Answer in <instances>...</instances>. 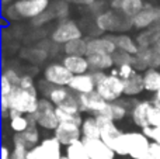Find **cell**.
Here are the masks:
<instances>
[{"mask_svg":"<svg viewBox=\"0 0 160 159\" xmlns=\"http://www.w3.org/2000/svg\"><path fill=\"white\" fill-rule=\"evenodd\" d=\"M150 140L143 134V132H124L119 138L114 141L111 145L115 154L121 156H129L132 159H142L145 155L149 154L150 148Z\"/></svg>","mask_w":160,"mask_h":159,"instance_id":"cell-1","label":"cell"},{"mask_svg":"<svg viewBox=\"0 0 160 159\" xmlns=\"http://www.w3.org/2000/svg\"><path fill=\"white\" fill-rule=\"evenodd\" d=\"M49 0H17L6 8L10 18H32L35 20L49 10Z\"/></svg>","mask_w":160,"mask_h":159,"instance_id":"cell-2","label":"cell"},{"mask_svg":"<svg viewBox=\"0 0 160 159\" xmlns=\"http://www.w3.org/2000/svg\"><path fill=\"white\" fill-rule=\"evenodd\" d=\"M8 104H10V110H16L25 115L34 114L39 104L37 89L27 90L20 86H16L8 96Z\"/></svg>","mask_w":160,"mask_h":159,"instance_id":"cell-3","label":"cell"},{"mask_svg":"<svg viewBox=\"0 0 160 159\" xmlns=\"http://www.w3.org/2000/svg\"><path fill=\"white\" fill-rule=\"evenodd\" d=\"M96 24L102 33H121L132 27L131 18L122 16L115 10L100 13L96 18Z\"/></svg>","mask_w":160,"mask_h":159,"instance_id":"cell-4","label":"cell"},{"mask_svg":"<svg viewBox=\"0 0 160 159\" xmlns=\"http://www.w3.org/2000/svg\"><path fill=\"white\" fill-rule=\"evenodd\" d=\"M96 92L108 103L118 101L119 97L124 95V79L114 73L105 75V78L97 83Z\"/></svg>","mask_w":160,"mask_h":159,"instance_id":"cell-5","label":"cell"},{"mask_svg":"<svg viewBox=\"0 0 160 159\" xmlns=\"http://www.w3.org/2000/svg\"><path fill=\"white\" fill-rule=\"evenodd\" d=\"M62 146L55 137H48L28 151L27 159H62Z\"/></svg>","mask_w":160,"mask_h":159,"instance_id":"cell-6","label":"cell"},{"mask_svg":"<svg viewBox=\"0 0 160 159\" xmlns=\"http://www.w3.org/2000/svg\"><path fill=\"white\" fill-rule=\"evenodd\" d=\"M34 118H35L38 127L44 130H51L55 131L56 127L59 126V120L56 115V106L51 103L48 99H39L38 109L34 113Z\"/></svg>","mask_w":160,"mask_h":159,"instance_id":"cell-7","label":"cell"},{"mask_svg":"<svg viewBox=\"0 0 160 159\" xmlns=\"http://www.w3.org/2000/svg\"><path fill=\"white\" fill-rule=\"evenodd\" d=\"M79 38H82V30L72 20H62L52 31V41L61 45H65Z\"/></svg>","mask_w":160,"mask_h":159,"instance_id":"cell-8","label":"cell"},{"mask_svg":"<svg viewBox=\"0 0 160 159\" xmlns=\"http://www.w3.org/2000/svg\"><path fill=\"white\" fill-rule=\"evenodd\" d=\"M44 79L47 83L53 85V86L69 87L70 82L73 79V75L69 72V69L63 64L55 62V64L48 65L44 69Z\"/></svg>","mask_w":160,"mask_h":159,"instance_id":"cell-9","label":"cell"},{"mask_svg":"<svg viewBox=\"0 0 160 159\" xmlns=\"http://www.w3.org/2000/svg\"><path fill=\"white\" fill-rule=\"evenodd\" d=\"M159 20H160V7L150 4V3H146L145 7L131 21H132V27L139 28V30H148V28H152Z\"/></svg>","mask_w":160,"mask_h":159,"instance_id":"cell-10","label":"cell"},{"mask_svg":"<svg viewBox=\"0 0 160 159\" xmlns=\"http://www.w3.org/2000/svg\"><path fill=\"white\" fill-rule=\"evenodd\" d=\"M90 159H114L115 152L101 138H82Z\"/></svg>","mask_w":160,"mask_h":159,"instance_id":"cell-11","label":"cell"},{"mask_svg":"<svg viewBox=\"0 0 160 159\" xmlns=\"http://www.w3.org/2000/svg\"><path fill=\"white\" fill-rule=\"evenodd\" d=\"M79 106L82 113H94L96 115H100L107 109L108 101H105L97 92L87 93V95H78Z\"/></svg>","mask_w":160,"mask_h":159,"instance_id":"cell-12","label":"cell"},{"mask_svg":"<svg viewBox=\"0 0 160 159\" xmlns=\"http://www.w3.org/2000/svg\"><path fill=\"white\" fill-rule=\"evenodd\" d=\"M53 137L63 146H69L73 142L80 141L83 138L82 127L72 124V123H59V126L53 131Z\"/></svg>","mask_w":160,"mask_h":159,"instance_id":"cell-13","label":"cell"},{"mask_svg":"<svg viewBox=\"0 0 160 159\" xmlns=\"http://www.w3.org/2000/svg\"><path fill=\"white\" fill-rule=\"evenodd\" d=\"M159 66L160 54L152 48H139V52L135 55V62H133V68L136 70L146 72L148 69H158Z\"/></svg>","mask_w":160,"mask_h":159,"instance_id":"cell-14","label":"cell"},{"mask_svg":"<svg viewBox=\"0 0 160 159\" xmlns=\"http://www.w3.org/2000/svg\"><path fill=\"white\" fill-rule=\"evenodd\" d=\"M44 95L45 99L53 103L56 107L62 106V104H66L69 101H73L78 99V95L73 93L69 87H65V86H53V85L48 83L47 90H44Z\"/></svg>","mask_w":160,"mask_h":159,"instance_id":"cell-15","label":"cell"},{"mask_svg":"<svg viewBox=\"0 0 160 159\" xmlns=\"http://www.w3.org/2000/svg\"><path fill=\"white\" fill-rule=\"evenodd\" d=\"M94 117H96L97 124H98V127H100V132H101V137L100 138L111 148L114 141L121 137L124 132L117 127L115 121L110 120V118L105 117V115H94Z\"/></svg>","mask_w":160,"mask_h":159,"instance_id":"cell-16","label":"cell"},{"mask_svg":"<svg viewBox=\"0 0 160 159\" xmlns=\"http://www.w3.org/2000/svg\"><path fill=\"white\" fill-rule=\"evenodd\" d=\"M117 52V45L114 35H101L96 38L87 39V55L88 54H114Z\"/></svg>","mask_w":160,"mask_h":159,"instance_id":"cell-17","label":"cell"},{"mask_svg":"<svg viewBox=\"0 0 160 159\" xmlns=\"http://www.w3.org/2000/svg\"><path fill=\"white\" fill-rule=\"evenodd\" d=\"M96 80L93 73H83V75H75L69 85V89L76 95H87V93L96 92Z\"/></svg>","mask_w":160,"mask_h":159,"instance_id":"cell-18","label":"cell"},{"mask_svg":"<svg viewBox=\"0 0 160 159\" xmlns=\"http://www.w3.org/2000/svg\"><path fill=\"white\" fill-rule=\"evenodd\" d=\"M145 7L143 0H111V8L132 20Z\"/></svg>","mask_w":160,"mask_h":159,"instance_id":"cell-19","label":"cell"},{"mask_svg":"<svg viewBox=\"0 0 160 159\" xmlns=\"http://www.w3.org/2000/svg\"><path fill=\"white\" fill-rule=\"evenodd\" d=\"M39 144V130L38 126H30L27 131L21 134H16L13 137V145L14 146H22L30 151L31 148L37 146Z\"/></svg>","mask_w":160,"mask_h":159,"instance_id":"cell-20","label":"cell"},{"mask_svg":"<svg viewBox=\"0 0 160 159\" xmlns=\"http://www.w3.org/2000/svg\"><path fill=\"white\" fill-rule=\"evenodd\" d=\"M153 103L150 101H138L132 106L131 109V117H132V121L136 124L138 127H141L142 130L148 128L149 127V110L152 107Z\"/></svg>","mask_w":160,"mask_h":159,"instance_id":"cell-21","label":"cell"},{"mask_svg":"<svg viewBox=\"0 0 160 159\" xmlns=\"http://www.w3.org/2000/svg\"><path fill=\"white\" fill-rule=\"evenodd\" d=\"M62 64L69 69V72L73 76L87 73L88 69H90L87 56H82V55H65L63 59H62Z\"/></svg>","mask_w":160,"mask_h":159,"instance_id":"cell-22","label":"cell"},{"mask_svg":"<svg viewBox=\"0 0 160 159\" xmlns=\"http://www.w3.org/2000/svg\"><path fill=\"white\" fill-rule=\"evenodd\" d=\"M86 56H87L91 72H104L115 66L114 56L111 54H88Z\"/></svg>","mask_w":160,"mask_h":159,"instance_id":"cell-23","label":"cell"},{"mask_svg":"<svg viewBox=\"0 0 160 159\" xmlns=\"http://www.w3.org/2000/svg\"><path fill=\"white\" fill-rule=\"evenodd\" d=\"M114 41H115L118 51H124V52H128L131 55H136L139 52V45L136 42V39H133L128 34L122 33L118 34V35H114Z\"/></svg>","mask_w":160,"mask_h":159,"instance_id":"cell-24","label":"cell"},{"mask_svg":"<svg viewBox=\"0 0 160 159\" xmlns=\"http://www.w3.org/2000/svg\"><path fill=\"white\" fill-rule=\"evenodd\" d=\"M145 90L143 87V75L135 72L129 79L124 80V95L125 96H136Z\"/></svg>","mask_w":160,"mask_h":159,"instance_id":"cell-25","label":"cell"},{"mask_svg":"<svg viewBox=\"0 0 160 159\" xmlns=\"http://www.w3.org/2000/svg\"><path fill=\"white\" fill-rule=\"evenodd\" d=\"M127 113H128V107L124 103H121V101H112V103H108L107 109L100 115H105V117H108L112 121H119L127 115Z\"/></svg>","mask_w":160,"mask_h":159,"instance_id":"cell-26","label":"cell"},{"mask_svg":"<svg viewBox=\"0 0 160 159\" xmlns=\"http://www.w3.org/2000/svg\"><path fill=\"white\" fill-rule=\"evenodd\" d=\"M143 87L146 92L156 93L160 89V70L148 69L143 72Z\"/></svg>","mask_w":160,"mask_h":159,"instance_id":"cell-27","label":"cell"},{"mask_svg":"<svg viewBox=\"0 0 160 159\" xmlns=\"http://www.w3.org/2000/svg\"><path fill=\"white\" fill-rule=\"evenodd\" d=\"M82 135L83 138H100V127L97 124L96 117H86L82 124Z\"/></svg>","mask_w":160,"mask_h":159,"instance_id":"cell-28","label":"cell"},{"mask_svg":"<svg viewBox=\"0 0 160 159\" xmlns=\"http://www.w3.org/2000/svg\"><path fill=\"white\" fill-rule=\"evenodd\" d=\"M63 51L66 55H87V41H84L83 38L73 39V41L68 42L63 45Z\"/></svg>","mask_w":160,"mask_h":159,"instance_id":"cell-29","label":"cell"},{"mask_svg":"<svg viewBox=\"0 0 160 159\" xmlns=\"http://www.w3.org/2000/svg\"><path fill=\"white\" fill-rule=\"evenodd\" d=\"M65 156L68 159H90L86 152V148L83 145V141H76L72 145L66 146V151H65Z\"/></svg>","mask_w":160,"mask_h":159,"instance_id":"cell-30","label":"cell"},{"mask_svg":"<svg viewBox=\"0 0 160 159\" xmlns=\"http://www.w3.org/2000/svg\"><path fill=\"white\" fill-rule=\"evenodd\" d=\"M30 127V120L28 115L25 114H20L14 118H10V128L13 130L16 134H21V132L27 131Z\"/></svg>","mask_w":160,"mask_h":159,"instance_id":"cell-31","label":"cell"},{"mask_svg":"<svg viewBox=\"0 0 160 159\" xmlns=\"http://www.w3.org/2000/svg\"><path fill=\"white\" fill-rule=\"evenodd\" d=\"M114 62H115V66H121V65H133L135 62V55H131L128 52L124 51H118L114 54Z\"/></svg>","mask_w":160,"mask_h":159,"instance_id":"cell-32","label":"cell"},{"mask_svg":"<svg viewBox=\"0 0 160 159\" xmlns=\"http://www.w3.org/2000/svg\"><path fill=\"white\" fill-rule=\"evenodd\" d=\"M135 72L136 70H135V68H133V65H121V66H117L111 73L118 75L119 78L125 80V79H129Z\"/></svg>","mask_w":160,"mask_h":159,"instance_id":"cell-33","label":"cell"},{"mask_svg":"<svg viewBox=\"0 0 160 159\" xmlns=\"http://www.w3.org/2000/svg\"><path fill=\"white\" fill-rule=\"evenodd\" d=\"M142 132H143L152 142H156L160 145V126L159 127H148V128L142 130Z\"/></svg>","mask_w":160,"mask_h":159,"instance_id":"cell-34","label":"cell"},{"mask_svg":"<svg viewBox=\"0 0 160 159\" xmlns=\"http://www.w3.org/2000/svg\"><path fill=\"white\" fill-rule=\"evenodd\" d=\"M160 126V110L152 104L149 110V127H159Z\"/></svg>","mask_w":160,"mask_h":159,"instance_id":"cell-35","label":"cell"},{"mask_svg":"<svg viewBox=\"0 0 160 159\" xmlns=\"http://www.w3.org/2000/svg\"><path fill=\"white\" fill-rule=\"evenodd\" d=\"M3 76H6V78H7L8 80L14 85V86H18L20 80H21V76H20L14 69H11V68L10 69H6L4 72H3Z\"/></svg>","mask_w":160,"mask_h":159,"instance_id":"cell-36","label":"cell"},{"mask_svg":"<svg viewBox=\"0 0 160 159\" xmlns=\"http://www.w3.org/2000/svg\"><path fill=\"white\" fill-rule=\"evenodd\" d=\"M14 85L11 83L10 80H8L6 76H2V96H10V93L13 92V89H14Z\"/></svg>","mask_w":160,"mask_h":159,"instance_id":"cell-37","label":"cell"},{"mask_svg":"<svg viewBox=\"0 0 160 159\" xmlns=\"http://www.w3.org/2000/svg\"><path fill=\"white\" fill-rule=\"evenodd\" d=\"M28 149L22 146H14L11 151V159H27Z\"/></svg>","mask_w":160,"mask_h":159,"instance_id":"cell-38","label":"cell"},{"mask_svg":"<svg viewBox=\"0 0 160 159\" xmlns=\"http://www.w3.org/2000/svg\"><path fill=\"white\" fill-rule=\"evenodd\" d=\"M20 87H22V89H35V83H34V79L31 78V76L28 75H22L21 76V80H20Z\"/></svg>","mask_w":160,"mask_h":159,"instance_id":"cell-39","label":"cell"},{"mask_svg":"<svg viewBox=\"0 0 160 159\" xmlns=\"http://www.w3.org/2000/svg\"><path fill=\"white\" fill-rule=\"evenodd\" d=\"M149 155H152V156L160 159V145H159V144H156V142H152V144H150Z\"/></svg>","mask_w":160,"mask_h":159,"instance_id":"cell-40","label":"cell"},{"mask_svg":"<svg viewBox=\"0 0 160 159\" xmlns=\"http://www.w3.org/2000/svg\"><path fill=\"white\" fill-rule=\"evenodd\" d=\"M2 159H11V151L6 145L2 146Z\"/></svg>","mask_w":160,"mask_h":159,"instance_id":"cell-41","label":"cell"},{"mask_svg":"<svg viewBox=\"0 0 160 159\" xmlns=\"http://www.w3.org/2000/svg\"><path fill=\"white\" fill-rule=\"evenodd\" d=\"M152 49H155L158 54H160V33H159V35L156 37L155 42H153V45H152Z\"/></svg>","mask_w":160,"mask_h":159,"instance_id":"cell-42","label":"cell"},{"mask_svg":"<svg viewBox=\"0 0 160 159\" xmlns=\"http://www.w3.org/2000/svg\"><path fill=\"white\" fill-rule=\"evenodd\" d=\"M155 100H160V89L155 93Z\"/></svg>","mask_w":160,"mask_h":159,"instance_id":"cell-43","label":"cell"},{"mask_svg":"<svg viewBox=\"0 0 160 159\" xmlns=\"http://www.w3.org/2000/svg\"><path fill=\"white\" fill-rule=\"evenodd\" d=\"M142 159H159V158H155V156H152V155L148 154V155H145V156L142 158Z\"/></svg>","mask_w":160,"mask_h":159,"instance_id":"cell-44","label":"cell"},{"mask_svg":"<svg viewBox=\"0 0 160 159\" xmlns=\"http://www.w3.org/2000/svg\"><path fill=\"white\" fill-rule=\"evenodd\" d=\"M153 104H155V107H158V109L160 110V100H155L153 101Z\"/></svg>","mask_w":160,"mask_h":159,"instance_id":"cell-45","label":"cell"},{"mask_svg":"<svg viewBox=\"0 0 160 159\" xmlns=\"http://www.w3.org/2000/svg\"><path fill=\"white\" fill-rule=\"evenodd\" d=\"M62 159H68V158H66V156H63V158H62Z\"/></svg>","mask_w":160,"mask_h":159,"instance_id":"cell-46","label":"cell"}]
</instances>
